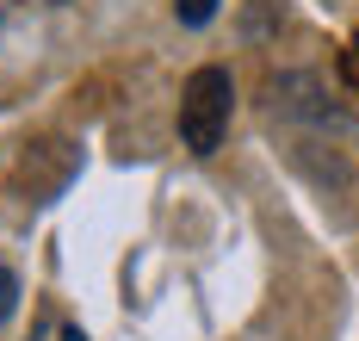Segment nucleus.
<instances>
[{
  "label": "nucleus",
  "mask_w": 359,
  "mask_h": 341,
  "mask_svg": "<svg viewBox=\"0 0 359 341\" xmlns=\"http://www.w3.org/2000/svg\"><path fill=\"white\" fill-rule=\"evenodd\" d=\"M229 112H236L229 69H198L180 93V143L192 155H217V143L229 137Z\"/></svg>",
  "instance_id": "nucleus-1"
},
{
  "label": "nucleus",
  "mask_w": 359,
  "mask_h": 341,
  "mask_svg": "<svg viewBox=\"0 0 359 341\" xmlns=\"http://www.w3.org/2000/svg\"><path fill=\"white\" fill-rule=\"evenodd\" d=\"M32 341H87V335L74 329L62 310H43V316H37V329H32Z\"/></svg>",
  "instance_id": "nucleus-2"
},
{
  "label": "nucleus",
  "mask_w": 359,
  "mask_h": 341,
  "mask_svg": "<svg viewBox=\"0 0 359 341\" xmlns=\"http://www.w3.org/2000/svg\"><path fill=\"white\" fill-rule=\"evenodd\" d=\"M174 13H180V25H205L217 13V0H174Z\"/></svg>",
  "instance_id": "nucleus-3"
},
{
  "label": "nucleus",
  "mask_w": 359,
  "mask_h": 341,
  "mask_svg": "<svg viewBox=\"0 0 359 341\" xmlns=\"http://www.w3.org/2000/svg\"><path fill=\"white\" fill-rule=\"evenodd\" d=\"M19 310V279H13V267H0V323Z\"/></svg>",
  "instance_id": "nucleus-4"
},
{
  "label": "nucleus",
  "mask_w": 359,
  "mask_h": 341,
  "mask_svg": "<svg viewBox=\"0 0 359 341\" xmlns=\"http://www.w3.org/2000/svg\"><path fill=\"white\" fill-rule=\"evenodd\" d=\"M341 69H347V81H353V87H359V38L347 44V56H341Z\"/></svg>",
  "instance_id": "nucleus-5"
},
{
  "label": "nucleus",
  "mask_w": 359,
  "mask_h": 341,
  "mask_svg": "<svg viewBox=\"0 0 359 341\" xmlns=\"http://www.w3.org/2000/svg\"><path fill=\"white\" fill-rule=\"evenodd\" d=\"M0 25H6V13H0Z\"/></svg>",
  "instance_id": "nucleus-6"
}]
</instances>
